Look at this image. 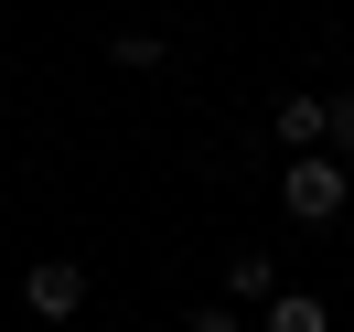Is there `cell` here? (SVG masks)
<instances>
[{
	"mask_svg": "<svg viewBox=\"0 0 354 332\" xmlns=\"http://www.w3.org/2000/svg\"><path fill=\"white\" fill-rule=\"evenodd\" d=\"M161 54H172V43H161V32H118V65H129V75H151Z\"/></svg>",
	"mask_w": 354,
	"mask_h": 332,
	"instance_id": "obj_7",
	"label": "cell"
},
{
	"mask_svg": "<svg viewBox=\"0 0 354 332\" xmlns=\"http://www.w3.org/2000/svg\"><path fill=\"white\" fill-rule=\"evenodd\" d=\"M279 300V257H268V246H236V257H225V311H268Z\"/></svg>",
	"mask_w": 354,
	"mask_h": 332,
	"instance_id": "obj_3",
	"label": "cell"
},
{
	"mask_svg": "<svg viewBox=\"0 0 354 332\" xmlns=\"http://www.w3.org/2000/svg\"><path fill=\"white\" fill-rule=\"evenodd\" d=\"M322 139H333V161H354V86L322 97Z\"/></svg>",
	"mask_w": 354,
	"mask_h": 332,
	"instance_id": "obj_6",
	"label": "cell"
},
{
	"mask_svg": "<svg viewBox=\"0 0 354 332\" xmlns=\"http://www.w3.org/2000/svg\"><path fill=\"white\" fill-rule=\"evenodd\" d=\"M268 139H279V150H322V97H311V86H290L279 108H268Z\"/></svg>",
	"mask_w": 354,
	"mask_h": 332,
	"instance_id": "obj_4",
	"label": "cell"
},
{
	"mask_svg": "<svg viewBox=\"0 0 354 332\" xmlns=\"http://www.w3.org/2000/svg\"><path fill=\"white\" fill-rule=\"evenodd\" d=\"M258 332H333V300L322 289H279V300L258 311Z\"/></svg>",
	"mask_w": 354,
	"mask_h": 332,
	"instance_id": "obj_5",
	"label": "cell"
},
{
	"mask_svg": "<svg viewBox=\"0 0 354 332\" xmlns=\"http://www.w3.org/2000/svg\"><path fill=\"white\" fill-rule=\"evenodd\" d=\"M22 300H32V322H75V311H86V257H32Z\"/></svg>",
	"mask_w": 354,
	"mask_h": 332,
	"instance_id": "obj_2",
	"label": "cell"
},
{
	"mask_svg": "<svg viewBox=\"0 0 354 332\" xmlns=\"http://www.w3.org/2000/svg\"><path fill=\"white\" fill-rule=\"evenodd\" d=\"M344 204H354V172H344V161H333V150H290V172H279V215L290 225H333Z\"/></svg>",
	"mask_w": 354,
	"mask_h": 332,
	"instance_id": "obj_1",
	"label": "cell"
},
{
	"mask_svg": "<svg viewBox=\"0 0 354 332\" xmlns=\"http://www.w3.org/2000/svg\"><path fill=\"white\" fill-rule=\"evenodd\" d=\"M183 332H247V322H236V311L215 300V311H194V322H183Z\"/></svg>",
	"mask_w": 354,
	"mask_h": 332,
	"instance_id": "obj_8",
	"label": "cell"
}]
</instances>
